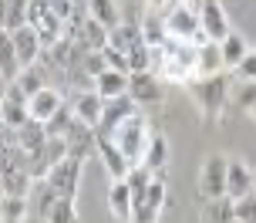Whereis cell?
<instances>
[{
	"label": "cell",
	"instance_id": "obj_6",
	"mask_svg": "<svg viewBox=\"0 0 256 223\" xmlns=\"http://www.w3.org/2000/svg\"><path fill=\"white\" fill-rule=\"evenodd\" d=\"M166 31H168V38L202 41V24H199V11H192V7H182V4H176V7H172V11L166 14Z\"/></svg>",
	"mask_w": 256,
	"mask_h": 223
},
{
	"label": "cell",
	"instance_id": "obj_26",
	"mask_svg": "<svg viewBox=\"0 0 256 223\" xmlns=\"http://www.w3.org/2000/svg\"><path fill=\"white\" fill-rule=\"evenodd\" d=\"M27 210H30V199L27 196H4L0 199V220L4 223H24Z\"/></svg>",
	"mask_w": 256,
	"mask_h": 223
},
{
	"label": "cell",
	"instance_id": "obj_12",
	"mask_svg": "<svg viewBox=\"0 0 256 223\" xmlns=\"http://www.w3.org/2000/svg\"><path fill=\"white\" fill-rule=\"evenodd\" d=\"M128 95H132L138 105H158V102H162V78H158L155 71H132Z\"/></svg>",
	"mask_w": 256,
	"mask_h": 223
},
{
	"label": "cell",
	"instance_id": "obj_41",
	"mask_svg": "<svg viewBox=\"0 0 256 223\" xmlns=\"http://www.w3.org/2000/svg\"><path fill=\"white\" fill-rule=\"evenodd\" d=\"M0 223H4V220H0Z\"/></svg>",
	"mask_w": 256,
	"mask_h": 223
},
{
	"label": "cell",
	"instance_id": "obj_40",
	"mask_svg": "<svg viewBox=\"0 0 256 223\" xmlns=\"http://www.w3.org/2000/svg\"><path fill=\"white\" fill-rule=\"evenodd\" d=\"M0 122H4V105H0Z\"/></svg>",
	"mask_w": 256,
	"mask_h": 223
},
{
	"label": "cell",
	"instance_id": "obj_16",
	"mask_svg": "<svg viewBox=\"0 0 256 223\" xmlns=\"http://www.w3.org/2000/svg\"><path fill=\"white\" fill-rule=\"evenodd\" d=\"M128 81H132V75H128V71H115V68H104L102 75L94 78V85H91V88H94V92H98V95L104 98V102H108V98L128 95Z\"/></svg>",
	"mask_w": 256,
	"mask_h": 223
},
{
	"label": "cell",
	"instance_id": "obj_13",
	"mask_svg": "<svg viewBox=\"0 0 256 223\" xmlns=\"http://www.w3.org/2000/svg\"><path fill=\"white\" fill-rule=\"evenodd\" d=\"M138 102L132 98V95H118V98H108L104 102V108H102V122H98V132H112V129H118L122 122H125L128 115H135L138 112Z\"/></svg>",
	"mask_w": 256,
	"mask_h": 223
},
{
	"label": "cell",
	"instance_id": "obj_11",
	"mask_svg": "<svg viewBox=\"0 0 256 223\" xmlns=\"http://www.w3.org/2000/svg\"><path fill=\"white\" fill-rule=\"evenodd\" d=\"M102 108H104V98L94 88H81V92L74 95V102H71V112H74V118L81 122V125H88V129L98 132V122H102Z\"/></svg>",
	"mask_w": 256,
	"mask_h": 223
},
{
	"label": "cell",
	"instance_id": "obj_36",
	"mask_svg": "<svg viewBox=\"0 0 256 223\" xmlns=\"http://www.w3.org/2000/svg\"><path fill=\"white\" fill-rule=\"evenodd\" d=\"M176 7V0H145V14L148 17H162L166 21V14Z\"/></svg>",
	"mask_w": 256,
	"mask_h": 223
},
{
	"label": "cell",
	"instance_id": "obj_34",
	"mask_svg": "<svg viewBox=\"0 0 256 223\" xmlns=\"http://www.w3.org/2000/svg\"><path fill=\"white\" fill-rule=\"evenodd\" d=\"M102 54H104V65H108V68H115V71H128V75H132V61H128L125 51H118V48H108V44H104Z\"/></svg>",
	"mask_w": 256,
	"mask_h": 223
},
{
	"label": "cell",
	"instance_id": "obj_33",
	"mask_svg": "<svg viewBox=\"0 0 256 223\" xmlns=\"http://www.w3.org/2000/svg\"><path fill=\"white\" fill-rule=\"evenodd\" d=\"M158 220H162V210L148 206L145 199L135 203V206H132V216H128V223H158Z\"/></svg>",
	"mask_w": 256,
	"mask_h": 223
},
{
	"label": "cell",
	"instance_id": "obj_25",
	"mask_svg": "<svg viewBox=\"0 0 256 223\" xmlns=\"http://www.w3.org/2000/svg\"><path fill=\"white\" fill-rule=\"evenodd\" d=\"M142 166H148L155 176L168 166V142H166L162 132H155V135H152V142H148V152H145V162H142Z\"/></svg>",
	"mask_w": 256,
	"mask_h": 223
},
{
	"label": "cell",
	"instance_id": "obj_5",
	"mask_svg": "<svg viewBox=\"0 0 256 223\" xmlns=\"http://www.w3.org/2000/svg\"><path fill=\"white\" fill-rule=\"evenodd\" d=\"M226 169H230V159L226 156H209L199 169V196L202 199H216L226 196Z\"/></svg>",
	"mask_w": 256,
	"mask_h": 223
},
{
	"label": "cell",
	"instance_id": "obj_7",
	"mask_svg": "<svg viewBox=\"0 0 256 223\" xmlns=\"http://www.w3.org/2000/svg\"><path fill=\"white\" fill-rule=\"evenodd\" d=\"M94 156L102 159L104 172H108V179H125L128 176V159L122 156V149L115 145L112 135H104V132H94Z\"/></svg>",
	"mask_w": 256,
	"mask_h": 223
},
{
	"label": "cell",
	"instance_id": "obj_17",
	"mask_svg": "<svg viewBox=\"0 0 256 223\" xmlns=\"http://www.w3.org/2000/svg\"><path fill=\"white\" fill-rule=\"evenodd\" d=\"M132 206H135V199H132V186H128L125 179H112V186H108V210H112V216L122 220V223H128Z\"/></svg>",
	"mask_w": 256,
	"mask_h": 223
},
{
	"label": "cell",
	"instance_id": "obj_20",
	"mask_svg": "<svg viewBox=\"0 0 256 223\" xmlns=\"http://www.w3.org/2000/svg\"><path fill=\"white\" fill-rule=\"evenodd\" d=\"M219 51H222V65H226V71H232V68L240 65V61H243V58H246L250 51H253V48L246 44V38H243V34L230 31L226 38L219 41Z\"/></svg>",
	"mask_w": 256,
	"mask_h": 223
},
{
	"label": "cell",
	"instance_id": "obj_37",
	"mask_svg": "<svg viewBox=\"0 0 256 223\" xmlns=\"http://www.w3.org/2000/svg\"><path fill=\"white\" fill-rule=\"evenodd\" d=\"M7 24V0H0V27Z\"/></svg>",
	"mask_w": 256,
	"mask_h": 223
},
{
	"label": "cell",
	"instance_id": "obj_9",
	"mask_svg": "<svg viewBox=\"0 0 256 223\" xmlns=\"http://www.w3.org/2000/svg\"><path fill=\"white\" fill-rule=\"evenodd\" d=\"M64 108V95L58 92V88H51V85H44V88H38V92L27 98V112H30V118L34 122H51L58 112Z\"/></svg>",
	"mask_w": 256,
	"mask_h": 223
},
{
	"label": "cell",
	"instance_id": "obj_22",
	"mask_svg": "<svg viewBox=\"0 0 256 223\" xmlns=\"http://www.w3.org/2000/svg\"><path fill=\"white\" fill-rule=\"evenodd\" d=\"M44 142H48V129H44L40 122H34V118H30V122H24V125L17 129V145H20L24 152H30V156H34Z\"/></svg>",
	"mask_w": 256,
	"mask_h": 223
},
{
	"label": "cell",
	"instance_id": "obj_14",
	"mask_svg": "<svg viewBox=\"0 0 256 223\" xmlns=\"http://www.w3.org/2000/svg\"><path fill=\"white\" fill-rule=\"evenodd\" d=\"M219 71H226L222 65V51H219V41H196V75L206 78V75H219Z\"/></svg>",
	"mask_w": 256,
	"mask_h": 223
},
{
	"label": "cell",
	"instance_id": "obj_21",
	"mask_svg": "<svg viewBox=\"0 0 256 223\" xmlns=\"http://www.w3.org/2000/svg\"><path fill=\"white\" fill-rule=\"evenodd\" d=\"M0 75L7 81H14L20 75V61H17V51H14V38L7 27H0Z\"/></svg>",
	"mask_w": 256,
	"mask_h": 223
},
{
	"label": "cell",
	"instance_id": "obj_4",
	"mask_svg": "<svg viewBox=\"0 0 256 223\" xmlns=\"http://www.w3.org/2000/svg\"><path fill=\"white\" fill-rule=\"evenodd\" d=\"M81 169H84V159L68 152L61 162H54V166H51V172L44 176V183L51 186L58 196H71V199H74L78 183H81Z\"/></svg>",
	"mask_w": 256,
	"mask_h": 223
},
{
	"label": "cell",
	"instance_id": "obj_19",
	"mask_svg": "<svg viewBox=\"0 0 256 223\" xmlns=\"http://www.w3.org/2000/svg\"><path fill=\"white\" fill-rule=\"evenodd\" d=\"M74 44L81 48V51H102L104 44H108V27H102L98 21L84 17V24H81V31H78Z\"/></svg>",
	"mask_w": 256,
	"mask_h": 223
},
{
	"label": "cell",
	"instance_id": "obj_32",
	"mask_svg": "<svg viewBox=\"0 0 256 223\" xmlns=\"http://www.w3.org/2000/svg\"><path fill=\"white\" fill-rule=\"evenodd\" d=\"M166 183H162V176H152V183H148V193H145V203L148 206H155V210H166Z\"/></svg>",
	"mask_w": 256,
	"mask_h": 223
},
{
	"label": "cell",
	"instance_id": "obj_35",
	"mask_svg": "<svg viewBox=\"0 0 256 223\" xmlns=\"http://www.w3.org/2000/svg\"><path fill=\"white\" fill-rule=\"evenodd\" d=\"M232 71H236V78H240V81H256V51H250L240 65L232 68Z\"/></svg>",
	"mask_w": 256,
	"mask_h": 223
},
{
	"label": "cell",
	"instance_id": "obj_10",
	"mask_svg": "<svg viewBox=\"0 0 256 223\" xmlns=\"http://www.w3.org/2000/svg\"><path fill=\"white\" fill-rule=\"evenodd\" d=\"M14 38V51H17V61H20V68H34L40 61V54H44V44H40V34L34 31L30 24L17 27V31H10Z\"/></svg>",
	"mask_w": 256,
	"mask_h": 223
},
{
	"label": "cell",
	"instance_id": "obj_23",
	"mask_svg": "<svg viewBox=\"0 0 256 223\" xmlns=\"http://www.w3.org/2000/svg\"><path fill=\"white\" fill-rule=\"evenodd\" d=\"M202 216H206V223H236V203H232V196L206 199Z\"/></svg>",
	"mask_w": 256,
	"mask_h": 223
},
{
	"label": "cell",
	"instance_id": "obj_18",
	"mask_svg": "<svg viewBox=\"0 0 256 223\" xmlns=\"http://www.w3.org/2000/svg\"><path fill=\"white\" fill-rule=\"evenodd\" d=\"M142 24H132V21H122L108 31V48H118V51H132V48H138L142 44Z\"/></svg>",
	"mask_w": 256,
	"mask_h": 223
},
{
	"label": "cell",
	"instance_id": "obj_27",
	"mask_svg": "<svg viewBox=\"0 0 256 223\" xmlns=\"http://www.w3.org/2000/svg\"><path fill=\"white\" fill-rule=\"evenodd\" d=\"M48 223H78V210H74V199L71 196H58L44 213Z\"/></svg>",
	"mask_w": 256,
	"mask_h": 223
},
{
	"label": "cell",
	"instance_id": "obj_1",
	"mask_svg": "<svg viewBox=\"0 0 256 223\" xmlns=\"http://www.w3.org/2000/svg\"><path fill=\"white\" fill-rule=\"evenodd\" d=\"M186 92L192 95V102L199 105L202 118L209 122H219L226 105L232 102V88H230V75L219 71V75H206V78H192L186 85Z\"/></svg>",
	"mask_w": 256,
	"mask_h": 223
},
{
	"label": "cell",
	"instance_id": "obj_2",
	"mask_svg": "<svg viewBox=\"0 0 256 223\" xmlns=\"http://www.w3.org/2000/svg\"><path fill=\"white\" fill-rule=\"evenodd\" d=\"M104 135H112L115 139V145L122 149V156L128 159V166H142L145 162V152H148V142H152V122H148V115H142V108L135 112V115H128L118 129L104 132Z\"/></svg>",
	"mask_w": 256,
	"mask_h": 223
},
{
	"label": "cell",
	"instance_id": "obj_28",
	"mask_svg": "<svg viewBox=\"0 0 256 223\" xmlns=\"http://www.w3.org/2000/svg\"><path fill=\"white\" fill-rule=\"evenodd\" d=\"M14 85H17V88H20V92H24L27 98L38 92V88H44V78H40L38 65H34V68H20V75L14 78Z\"/></svg>",
	"mask_w": 256,
	"mask_h": 223
},
{
	"label": "cell",
	"instance_id": "obj_39",
	"mask_svg": "<svg viewBox=\"0 0 256 223\" xmlns=\"http://www.w3.org/2000/svg\"><path fill=\"white\" fill-rule=\"evenodd\" d=\"M250 115H253V118H256V105H253V108H250Z\"/></svg>",
	"mask_w": 256,
	"mask_h": 223
},
{
	"label": "cell",
	"instance_id": "obj_3",
	"mask_svg": "<svg viewBox=\"0 0 256 223\" xmlns=\"http://www.w3.org/2000/svg\"><path fill=\"white\" fill-rule=\"evenodd\" d=\"M27 24L40 34L44 51L51 48L54 41L64 38V21L51 11V0H27Z\"/></svg>",
	"mask_w": 256,
	"mask_h": 223
},
{
	"label": "cell",
	"instance_id": "obj_38",
	"mask_svg": "<svg viewBox=\"0 0 256 223\" xmlns=\"http://www.w3.org/2000/svg\"><path fill=\"white\" fill-rule=\"evenodd\" d=\"M0 199H4V176H0Z\"/></svg>",
	"mask_w": 256,
	"mask_h": 223
},
{
	"label": "cell",
	"instance_id": "obj_30",
	"mask_svg": "<svg viewBox=\"0 0 256 223\" xmlns=\"http://www.w3.org/2000/svg\"><path fill=\"white\" fill-rule=\"evenodd\" d=\"M232 203H236V223H256V189Z\"/></svg>",
	"mask_w": 256,
	"mask_h": 223
},
{
	"label": "cell",
	"instance_id": "obj_29",
	"mask_svg": "<svg viewBox=\"0 0 256 223\" xmlns=\"http://www.w3.org/2000/svg\"><path fill=\"white\" fill-rule=\"evenodd\" d=\"M232 102H236L240 108H246V112H250V108L256 105V81H240V78H236V88H232Z\"/></svg>",
	"mask_w": 256,
	"mask_h": 223
},
{
	"label": "cell",
	"instance_id": "obj_8",
	"mask_svg": "<svg viewBox=\"0 0 256 223\" xmlns=\"http://www.w3.org/2000/svg\"><path fill=\"white\" fill-rule=\"evenodd\" d=\"M199 24H202V38L209 41H222L230 34V14L226 7L219 4V0H202V7H199Z\"/></svg>",
	"mask_w": 256,
	"mask_h": 223
},
{
	"label": "cell",
	"instance_id": "obj_15",
	"mask_svg": "<svg viewBox=\"0 0 256 223\" xmlns=\"http://www.w3.org/2000/svg\"><path fill=\"white\" fill-rule=\"evenodd\" d=\"M253 183H256L253 169L246 162H240V159H230V169H226V196H232V199L246 196V193H253Z\"/></svg>",
	"mask_w": 256,
	"mask_h": 223
},
{
	"label": "cell",
	"instance_id": "obj_31",
	"mask_svg": "<svg viewBox=\"0 0 256 223\" xmlns=\"http://www.w3.org/2000/svg\"><path fill=\"white\" fill-rule=\"evenodd\" d=\"M27 24V0H7V31H17V27Z\"/></svg>",
	"mask_w": 256,
	"mask_h": 223
},
{
	"label": "cell",
	"instance_id": "obj_24",
	"mask_svg": "<svg viewBox=\"0 0 256 223\" xmlns=\"http://www.w3.org/2000/svg\"><path fill=\"white\" fill-rule=\"evenodd\" d=\"M88 17L91 21H98L102 27H112L122 24V14H118V4L115 0H88Z\"/></svg>",
	"mask_w": 256,
	"mask_h": 223
}]
</instances>
